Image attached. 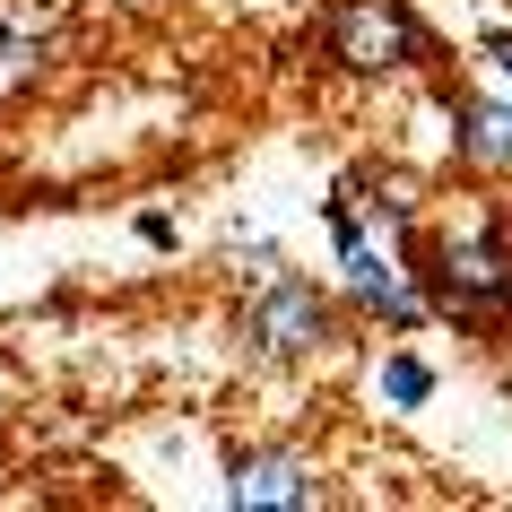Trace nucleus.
I'll list each match as a JSON object with an SVG mask.
<instances>
[{
  "label": "nucleus",
  "instance_id": "nucleus-1",
  "mask_svg": "<svg viewBox=\"0 0 512 512\" xmlns=\"http://www.w3.org/2000/svg\"><path fill=\"white\" fill-rule=\"evenodd\" d=\"M417 278H426V296L443 304L452 322H504V313H512V235H504V226L443 235Z\"/></svg>",
  "mask_w": 512,
  "mask_h": 512
},
{
  "label": "nucleus",
  "instance_id": "nucleus-2",
  "mask_svg": "<svg viewBox=\"0 0 512 512\" xmlns=\"http://www.w3.org/2000/svg\"><path fill=\"white\" fill-rule=\"evenodd\" d=\"M235 330H243V348L270 356V365H296V356L339 348V313H330V296H322V287H304V278H287V270L252 287V304L235 313Z\"/></svg>",
  "mask_w": 512,
  "mask_h": 512
},
{
  "label": "nucleus",
  "instance_id": "nucleus-3",
  "mask_svg": "<svg viewBox=\"0 0 512 512\" xmlns=\"http://www.w3.org/2000/svg\"><path fill=\"white\" fill-rule=\"evenodd\" d=\"M322 44H330L339 70H356V79H391L408 61H426V27H417L408 0H330Z\"/></svg>",
  "mask_w": 512,
  "mask_h": 512
},
{
  "label": "nucleus",
  "instance_id": "nucleus-4",
  "mask_svg": "<svg viewBox=\"0 0 512 512\" xmlns=\"http://www.w3.org/2000/svg\"><path fill=\"white\" fill-rule=\"evenodd\" d=\"M330 235H339V270H348V296L365 304V313H382L391 330H417V322H426V304H434V296L417 287V270H408L400 252H374V243H365V226H356L348 200L330 209Z\"/></svg>",
  "mask_w": 512,
  "mask_h": 512
},
{
  "label": "nucleus",
  "instance_id": "nucleus-5",
  "mask_svg": "<svg viewBox=\"0 0 512 512\" xmlns=\"http://www.w3.org/2000/svg\"><path fill=\"white\" fill-rule=\"evenodd\" d=\"M226 495L261 504V512H304V504H322V478L296 452H235L226 460Z\"/></svg>",
  "mask_w": 512,
  "mask_h": 512
},
{
  "label": "nucleus",
  "instance_id": "nucleus-6",
  "mask_svg": "<svg viewBox=\"0 0 512 512\" xmlns=\"http://www.w3.org/2000/svg\"><path fill=\"white\" fill-rule=\"evenodd\" d=\"M452 122H460V165L512 174V105H495V96H452Z\"/></svg>",
  "mask_w": 512,
  "mask_h": 512
},
{
  "label": "nucleus",
  "instance_id": "nucleus-7",
  "mask_svg": "<svg viewBox=\"0 0 512 512\" xmlns=\"http://www.w3.org/2000/svg\"><path fill=\"white\" fill-rule=\"evenodd\" d=\"M382 391H391V400H400V408H417V400H426V391H434V374H426V365H417V356H391V365H382Z\"/></svg>",
  "mask_w": 512,
  "mask_h": 512
},
{
  "label": "nucleus",
  "instance_id": "nucleus-8",
  "mask_svg": "<svg viewBox=\"0 0 512 512\" xmlns=\"http://www.w3.org/2000/svg\"><path fill=\"white\" fill-rule=\"evenodd\" d=\"M235 270L252 278V287H261V278H278V243H270V235H243V243H235Z\"/></svg>",
  "mask_w": 512,
  "mask_h": 512
},
{
  "label": "nucleus",
  "instance_id": "nucleus-9",
  "mask_svg": "<svg viewBox=\"0 0 512 512\" xmlns=\"http://www.w3.org/2000/svg\"><path fill=\"white\" fill-rule=\"evenodd\" d=\"M486 53H495V70L512 79V35H486Z\"/></svg>",
  "mask_w": 512,
  "mask_h": 512
}]
</instances>
